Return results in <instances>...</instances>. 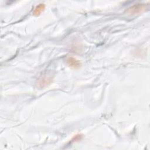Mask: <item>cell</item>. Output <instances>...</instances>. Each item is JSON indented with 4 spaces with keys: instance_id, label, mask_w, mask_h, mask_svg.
I'll return each mask as SVG.
<instances>
[{
    "instance_id": "cell-3",
    "label": "cell",
    "mask_w": 150,
    "mask_h": 150,
    "mask_svg": "<svg viewBox=\"0 0 150 150\" xmlns=\"http://www.w3.org/2000/svg\"><path fill=\"white\" fill-rule=\"evenodd\" d=\"M52 83V78L46 76H42L38 80V84L40 88H43Z\"/></svg>"
},
{
    "instance_id": "cell-1",
    "label": "cell",
    "mask_w": 150,
    "mask_h": 150,
    "mask_svg": "<svg viewBox=\"0 0 150 150\" xmlns=\"http://www.w3.org/2000/svg\"><path fill=\"white\" fill-rule=\"evenodd\" d=\"M147 8H148V5L142 4H137L128 8L126 10V13L131 15H138L145 11Z\"/></svg>"
},
{
    "instance_id": "cell-4",
    "label": "cell",
    "mask_w": 150,
    "mask_h": 150,
    "mask_svg": "<svg viewBox=\"0 0 150 150\" xmlns=\"http://www.w3.org/2000/svg\"><path fill=\"white\" fill-rule=\"evenodd\" d=\"M46 8V5L44 4H38L37 6H36V7L35 8L33 12V15L35 16H38L39 15H40L45 9Z\"/></svg>"
},
{
    "instance_id": "cell-2",
    "label": "cell",
    "mask_w": 150,
    "mask_h": 150,
    "mask_svg": "<svg viewBox=\"0 0 150 150\" xmlns=\"http://www.w3.org/2000/svg\"><path fill=\"white\" fill-rule=\"evenodd\" d=\"M66 63L68 66L73 69H77L81 67V62L73 57H69L66 59Z\"/></svg>"
},
{
    "instance_id": "cell-5",
    "label": "cell",
    "mask_w": 150,
    "mask_h": 150,
    "mask_svg": "<svg viewBox=\"0 0 150 150\" xmlns=\"http://www.w3.org/2000/svg\"><path fill=\"white\" fill-rule=\"evenodd\" d=\"M83 138V135L82 134H77L76 135H74L72 139H71V141L72 142H76V141H80Z\"/></svg>"
}]
</instances>
